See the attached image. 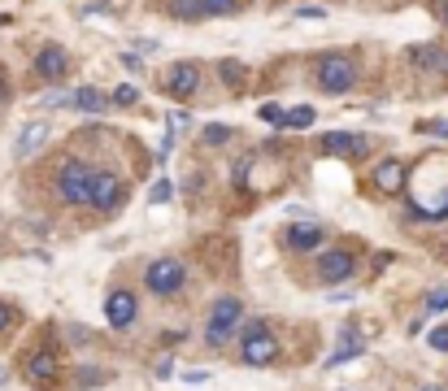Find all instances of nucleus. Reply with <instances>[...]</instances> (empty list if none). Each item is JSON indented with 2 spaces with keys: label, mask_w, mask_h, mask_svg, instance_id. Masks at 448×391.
Wrapping results in <instances>:
<instances>
[{
  "label": "nucleus",
  "mask_w": 448,
  "mask_h": 391,
  "mask_svg": "<svg viewBox=\"0 0 448 391\" xmlns=\"http://www.w3.org/2000/svg\"><path fill=\"white\" fill-rule=\"evenodd\" d=\"M409 204L418 218H448V156L444 152H431L409 178Z\"/></svg>",
  "instance_id": "nucleus-1"
},
{
  "label": "nucleus",
  "mask_w": 448,
  "mask_h": 391,
  "mask_svg": "<svg viewBox=\"0 0 448 391\" xmlns=\"http://www.w3.org/2000/svg\"><path fill=\"white\" fill-rule=\"evenodd\" d=\"M96 178H101V170H92L87 161L70 156V161H61V170H57V196L66 204H92Z\"/></svg>",
  "instance_id": "nucleus-2"
},
{
  "label": "nucleus",
  "mask_w": 448,
  "mask_h": 391,
  "mask_svg": "<svg viewBox=\"0 0 448 391\" xmlns=\"http://www.w3.org/2000/svg\"><path fill=\"white\" fill-rule=\"evenodd\" d=\"M318 87L327 96H344L357 87V61L348 57V52H327V57L318 61Z\"/></svg>",
  "instance_id": "nucleus-3"
},
{
  "label": "nucleus",
  "mask_w": 448,
  "mask_h": 391,
  "mask_svg": "<svg viewBox=\"0 0 448 391\" xmlns=\"http://www.w3.org/2000/svg\"><path fill=\"white\" fill-rule=\"evenodd\" d=\"M144 283H148V292H153V296H174V292H183L187 270H183V261H174V256H157L153 266H148Z\"/></svg>",
  "instance_id": "nucleus-4"
},
{
  "label": "nucleus",
  "mask_w": 448,
  "mask_h": 391,
  "mask_svg": "<svg viewBox=\"0 0 448 391\" xmlns=\"http://www.w3.org/2000/svg\"><path fill=\"white\" fill-rule=\"evenodd\" d=\"M244 361L248 365H275L279 361V339L266 330V322H253V326H244Z\"/></svg>",
  "instance_id": "nucleus-5"
},
{
  "label": "nucleus",
  "mask_w": 448,
  "mask_h": 391,
  "mask_svg": "<svg viewBox=\"0 0 448 391\" xmlns=\"http://www.w3.org/2000/svg\"><path fill=\"white\" fill-rule=\"evenodd\" d=\"M239 300L235 296H227V300H218L213 304V313H209V326H205V344L209 348H218V344H227L231 339V330H235V322H239Z\"/></svg>",
  "instance_id": "nucleus-6"
},
{
  "label": "nucleus",
  "mask_w": 448,
  "mask_h": 391,
  "mask_svg": "<svg viewBox=\"0 0 448 391\" xmlns=\"http://www.w3.org/2000/svg\"><path fill=\"white\" fill-rule=\"evenodd\" d=\"M166 92H170L174 100L196 96V92H201V66H196V61H174V66L166 70Z\"/></svg>",
  "instance_id": "nucleus-7"
},
{
  "label": "nucleus",
  "mask_w": 448,
  "mask_h": 391,
  "mask_svg": "<svg viewBox=\"0 0 448 391\" xmlns=\"http://www.w3.org/2000/svg\"><path fill=\"white\" fill-rule=\"evenodd\" d=\"M35 70H39L44 83H57V78L70 74V52H66L61 44H44V48L35 52Z\"/></svg>",
  "instance_id": "nucleus-8"
},
{
  "label": "nucleus",
  "mask_w": 448,
  "mask_h": 391,
  "mask_svg": "<svg viewBox=\"0 0 448 391\" xmlns=\"http://www.w3.org/2000/svg\"><path fill=\"white\" fill-rule=\"evenodd\" d=\"M353 270H357V256L348 252V248H331L327 256L318 261V274H322V283H344Z\"/></svg>",
  "instance_id": "nucleus-9"
},
{
  "label": "nucleus",
  "mask_w": 448,
  "mask_h": 391,
  "mask_svg": "<svg viewBox=\"0 0 448 391\" xmlns=\"http://www.w3.org/2000/svg\"><path fill=\"white\" fill-rule=\"evenodd\" d=\"M409 66L427 70V74H448V48L440 44H413L409 48Z\"/></svg>",
  "instance_id": "nucleus-10"
},
{
  "label": "nucleus",
  "mask_w": 448,
  "mask_h": 391,
  "mask_svg": "<svg viewBox=\"0 0 448 391\" xmlns=\"http://www.w3.org/2000/svg\"><path fill=\"white\" fill-rule=\"evenodd\" d=\"M318 152H331V156H361V152H366V139H361V135H348V130H331V135H322Z\"/></svg>",
  "instance_id": "nucleus-11"
},
{
  "label": "nucleus",
  "mask_w": 448,
  "mask_h": 391,
  "mask_svg": "<svg viewBox=\"0 0 448 391\" xmlns=\"http://www.w3.org/2000/svg\"><path fill=\"white\" fill-rule=\"evenodd\" d=\"M122 200V178L101 170V178H96V192H92V209H101V213H109V209Z\"/></svg>",
  "instance_id": "nucleus-12"
},
{
  "label": "nucleus",
  "mask_w": 448,
  "mask_h": 391,
  "mask_svg": "<svg viewBox=\"0 0 448 391\" xmlns=\"http://www.w3.org/2000/svg\"><path fill=\"white\" fill-rule=\"evenodd\" d=\"M105 318H109V326H131L135 322V296L131 292H113L109 300H105Z\"/></svg>",
  "instance_id": "nucleus-13"
},
{
  "label": "nucleus",
  "mask_w": 448,
  "mask_h": 391,
  "mask_svg": "<svg viewBox=\"0 0 448 391\" xmlns=\"http://www.w3.org/2000/svg\"><path fill=\"white\" fill-rule=\"evenodd\" d=\"M44 144H48V122H31V126H22V135H18L13 152L22 156V161H27V156H35Z\"/></svg>",
  "instance_id": "nucleus-14"
},
{
  "label": "nucleus",
  "mask_w": 448,
  "mask_h": 391,
  "mask_svg": "<svg viewBox=\"0 0 448 391\" xmlns=\"http://www.w3.org/2000/svg\"><path fill=\"white\" fill-rule=\"evenodd\" d=\"M318 244H322V222H296V226H287V248L309 252Z\"/></svg>",
  "instance_id": "nucleus-15"
},
{
  "label": "nucleus",
  "mask_w": 448,
  "mask_h": 391,
  "mask_svg": "<svg viewBox=\"0 0 448 391\" xmlns=\"http://www.w3.org/2000/svg\"><path fill=\"white\" fill-rule=\"evenodd\" d=\"M70 104H74V109H79V113H105L113 100H109L105 92H96V87H79V92L70 96Z\"/></svg>",
  "instance_id": "nucleus-16"
},
{
  "label": "nucleus",
  "mask_w": 448,
  "mask_h": 391,
  "mask_svg": "<svg viewBox=\"0 0 448 391\" xmlns=\"http://www.w3.org/2000/svg\"><path fill=\"white\" fill-rule=\"evenodd\" d=\"M375 187H379V192H401V187H405V166H401V161L375 166Z\"/></svg>",
  "instance_id": "nucleus-17"
},
{
  "label": "nucleus",
  "mask_w": 448,
  "mask_h": 391,
  "mask_svg": "<svg viewBox=\"0 0 448 391\" xmlns=\"http://www.w3.org/2000/svg\"><path fill=\"white\" fill-rule=\"evenodd\" d=\"M27 378L39 387V383H53L57 378V356L53 352H35L31 356V365H27Z\"/></svg>",
  "instance_id": "nucleus-18"
},
{
  "label": "nucleus",
  "mask_w": 448,
  "mask_h": 391,
  "mask_svg": "<svg viewBox=\"0 0 448 391\" xmlns=\"http://www.w3.org/2000/svg\"><path fill=\"white\" fill-rule=\"evenodd\" d=\"M166 13H170V18L201 22V18H205V5H201V0H166Z\"/></svg>",
  "instance_id": "nucleus-19"
},
{
  "label": "nucleus",
  "mask_w": 448,
  "mask_h": 391,
  "mask_svg": "<svg viewBox=\"0 0 448 391\" xmlns=\"http://www.w3.org/2000/svg\"><path fill=\"white\" fill-rule=\"evenodd\" d=\"M205 5V18H231L239 13V0H201Z\"/></svg>",
  "instance_id": "nucleus-20"
},
{
  "label": "nucleus",
  "mask_w": 448,
  "mask_h": 391,
  "mask_svg": "<svg viewBox=\"0 0 448 391\" xmlns=\"http://www.w3.org/2000/svg\"><path fill=\"white\" fill-rule=\"evenodd\" d=\"M313 109H309V104H296V109H287V126L292 130H305V126H313Z\"/></svg>",
  "instance_id": "nucleus-21"
},
{
  "label": "nucleus",
  "mask_w": 448,
  "mask_h": 391,
  "mask_svg": "<svg viewBox=\"0 0 448 391\" xmlns=\"http://www.w3.org/2000/svg\"><path fill=\"white\" fill-rule=\"evenodd\" d=\"M357 352H361V344L353 339V330H348V335H344V344H340V352H335V356H331L327 365H344V361H353Z\"/></svg>",
  "instance_id": "nucleus-22"
},
{
  "label": "nucleus",
  "mask_w": 448,
  "mask_h": 391,
  "mask_svg": "<svg viewBox=\"0 0 448 391\" xmlns=\"http://www.w3.org/2000/svg\"><path fill=\"white\" fill-rule=\"evenodd\" d=\"M218 74H222V78H227V83H231V87H244V78H248V70H244L239 61H222V66H218Z\"/></svg>",
  "instance_id": "nucleus-23"
},
{
  "label": "nucleus",
  "mask_w": 448,
  "mask_h": 391,
  "mask_svg": "<svg viewBox=\"0 0 448 391\" xmlns=\"http://www.w3.org/2000/svg\"><path fill=\"white\" fill-rule=\"evenodd\" d=\"M170 192H174V182L157 178V182H153V192H148V200H153V204H166V200H170Z\"/></svg>",
  "instance_id": "nucleus-24"
},
{
  "label": "nucleus",
  "mask_w": 448,
  "mask_h": 391,
  "mask_svg": "<svg viewBox=\"0 0 448 391\" xmlns=\"http://www.w3.org/2000/svg\"><path fill=\"white\" fill-rule=\"evenodd\" d=\"M261 118H266L270 126H287V113L279 109V104H261Z\"/></svg>",
  "instance_id": "nucleus-25"
},
{
  "label": "nucleus",
  "mask_w": 448,
  "mask_h": 391,
  "mask_svg": "<svg viewBox=\"0 0 448 391\" xmlns=\"http://www.w3.org/2000/svg\"><path fill=\"white\" fill-rule=\"evenodd\" d=\"M427 309H431V313H444V309H448V287H435V292L427 296Z\"/></svg>",
  "instance_id": "nucleus-26"
},
{
  "label": "nucleus",
  "mask_w": 448,
  "mask_h": 391,
  "mask_svg": "<svg viewBox=\"0 0 448 391\" xmlns=\"http://www.w3.org/2000/svg\"><path fill=\"white\" fill-rule=\"evenodd\" d=\"M231 139V126H205V144H227Z\"/></svg>",
  "instance_id": "nucleus-27"
},
{
  "label": "nucleus",
  "mask_w": 448,
  "mask_h": 391,
  "mask_svg": "<svg viewBox=\"0 0 448 391\" xmlns=\"http://www.w3.org/2000/svg\"><path fill=\"white\" fill-rule=\"evenodd\" d=\"M427 344H431L435 352H448V326H435V330H431V339H427Z\"/></svg>",
  "instance_id": "nucleus-28"
},
{
  "label": "nucleus",
  "mask_w": 448,
  "mask_h": 391,
  "mask_svg": "<svg viewBox=\"0 0 448 391\" xmlns=\"http://www.w3.org/2000/svg\"><path fill=\"white\" fill-rule=\"evenodd\" d=\"M187 126H192V113H187V109L170 113V130H187Z\"/></svg>",
  "instance_id": "nucleus-29"
},
{
  "label": "nucleus",
  "mask_w": 448,
  "mask_h": 391,
  "mask_svg": "<svg viewBox=\"0 0 448 391\" xmlns=\"http://www.w3.org/2000/svg\"><path fill=\"white\" fill-rule=\"evenodd\" d=\"M418 130H422V135L431 130V135H444L448 139V122H418Z\"/></svg>",
  "instance_id": "nucleus-30"
},
{
  "label": "nucleus",
  "mask_w": 448,
  "mask_h": 391,
  "mask_svg": "<svg viewBox=\"0 0 448 391\" xmlns=\"http://www.w3.org/2000/svg\"><path fill=\"white\" fill-rule=\"evenodd\" d=\"M13 322H18V313H13L9 304H0V335H5V330H9Z\"/></svg>",
  "instance_id": "nucleus-31"
},
{
  "label": "nucleus",
  "mask_w": 448,
  "mask_h": 391,
  "mask_svg": "<svg viewBox=\"0 0 448 391\" xmlns=\"http://www.w3.org/2000/svg\"><path fill=\"white\" fill-rule=\"evenodd\" d=\"M296 18H305V22H322V18H327V9H322V5H309V9H301Z\"/></svg>",
  "instance_id": "nucleus-32"
},
{
  "label": "nucleus",
  "mask_w": 448,
  "mask_h": 391,
  "mask_svg": "<svg viewBox=\"0 0 448 391\" xmlns=\"http://www.w3.org/2000/svg\"><path fill=\"white\" fill-rule=\"evenodd\" d=\"M113 100H118V104H135V87H118Z\"/></svg>",
  "instance_id": "nucleus-33"
},
{
  "label": "nucleus",
  "mask_w": 448,
  "mask_h": 391,
  "mask_svg": "<svg viewBox=\"0 0 448 391\" xmlns=\"http://www.w3.org/2000/svg\"><path fill=\"white\" fill-rule=\"evenodd\" d=\"M205 378H209L205 370H187V374H183V383H205Z\"/></svg>",
  "instance_id": "nucleus-34"
},
{
  "label": "nucleus",
  "mask_w": 448,
  "mask_h": 391,
  "mask_svg": "<svg viewBox=\"0 0 448 391\" xmlns=\"http://www.w3.org/2000/svg\"><path fill=\"white\" fill-rule=\"evenodd\" d=\"M435 9H440V22L448 26V0H435Z\"/></svg>",
  "instance_id": "nucleus-35"
},
{
  "label": "nucleus",
  "mask_w": 448,
  "mask_h": 391,
  "mask_svg": "<svg viewBox=\"0 0 448 391\" xmlns=\"http://www.w3.org/2000/svg\"><path fill=\"white\" fill-rule=\"evenodd\" d=\"M422 391H440V387H422Z\"/></svg>",
  "instance_id": "nucleus-36"
},
{
  "label": "nucleus",
  "mask_w": 448,
  "mask_h": 391,
  "mask_svg": "<svg viewBox=\"0 0 448 391\" xmlns=\"http://www.w3.org/2000/svg\"><path fill=\"white\" fill-rule=\"evenodd\" d=\"M0 378H5V374H0Z\"/></svg>",
  "instance_id": "nucleus-37"
}]
</instances>
